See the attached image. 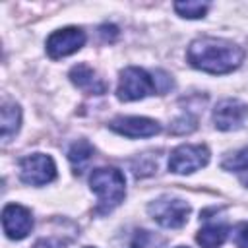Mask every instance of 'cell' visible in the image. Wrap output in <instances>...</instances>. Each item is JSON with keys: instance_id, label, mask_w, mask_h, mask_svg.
<instances>
[{"instance_id": "cell-8", "label": "cell", "mask_w": 248, "mask_h": 248, "mask_svg": "<svg viewBox=\"0 0 248 248\" xmlns=\"http://www.w3.org/2000/svg\"><path fill=\"white\" fill-rule=\"evenodd\" d=\"M2 227L8 238L12 240L25 238L33 229L31 211L19 203H8L2 211Z\"/></svg>"}, {"instance_id": "cell-1", "label": "cell", "mask_w": 248, "mask_h": 248, "mask_svg": "<svg viewBox=\"0 0 248 248\" xmlns=\"http://www.w3.org/2000/svg\"><path fill=\"white\" fill-rule=\"evenodd\" d=\"M188 62L207 74H229L244 60V50L232 41L217 37H200L190 43L186 52Z\"/></svg>"}, {"instance_id": "cell-4", "label": "cell", "mask_w": 248, "mask_h": 248, "mask_svg": "<svg viewBox=\"0 0 248 248\" xmlns=\"http://www.w3.org/2000/svg\"><path fill=\"white\" fill-rule=\"evenodd\" d=\"M149 215L167 229H180L182 225H186L188 215H190V205L180 200V198H170V196H163L153 200L147 205Z\"/></svg>"}, {"instance_id": "cell-7", "label": "cell", "mask_w": 248, "mask_h": 248, "mask_svg": "<svg viewBox=\"0 0 248 248\" xmlns=\"http://www.w3.org/2000/svg\"><path fill=\"white\" fill-rule=\"evenodd\" d=\"M85 43V33L79 27H64L46 39V52L50 58H64L79 50Z\"/></svg>"}, {"instance_id": "cell-2", "label": "cell", "mask_w": 248, "mask_h": 248, "mask_svg": "<svg viewBox=\"0 0 248 248\" xmlns=\"http://www.w3.org/2000/svg\"><path fill=\"white\" fill-rule=\"evenodd\" d=\"M91 190L99 196L95 213H110L114 207H118L126 196V180L124 174L118 169L112 167H101L95 169L89 176Z\"/></svg>"}, {"instance_id": "cell-20", "label": "cell", "mask_w": 248, "mask_h": 248, "mask_svg": "<svg viewBox=\"0 0 248 248\" xmlns=\"http://www.w3.org/2000/svg\"><path fill=\"white\" fill-rule=\"evenodd\" d=\"M178 248H186V246H178Z\"/></svg>"}, {"instance_id": "cell-11", "label": "cell", "mask_w": 248, "mask_h": 248, "mask_svg": "<svg viewBox=\"0 0 248 248\" xmlns=\"http://www.w3.org/2000/svg\"><path fill=\"white\" fill-rule=\"evenodd\" d=\"M70 79L76 87H79L81 91L89 93V95H101L105 93L107 85L103 83V79L97 76V72L87 66V64H78L70 70Z\"/></svg>"}, {"instance_id": "cell-19", "label": "cell", "mask_w": 248, "mask_h": 248, "mask_svg": "<svg viewBox=\"0 0 248 248\" xmlns=\"http://www.w3.org/2000/svg\"><path fill=\"white\" fill-rule=\"evenodd\" d=\"M147 238H149V234L145 231H136L134 242L130 244V248H145L147 246Z\"/></svg>"}, {"instance_id": "cell-12", "label": "cell", "mask_w": 248, "mask_h": 248, "mask_svg": "<svg viewBox=\"0 0 248 248\" xmlns=\"http://www.w3.org/2000/svg\"><path fill=\"white\" fill-rule=\"evenodd\" d=\"M0 112H2V122H0V124H2V140L8 141V140H10L12 136H16L17 130H19L21 110H19V107H17L14 101H4Z\"/></svg>"}, {"instance_id": "cell-3", "label": "cell", "mask_w": 248, "mask_h": 248, "mask_svg": "<svg viewBox=\"0 0 248 248\" xmlns=\"http://www.w3.org/2000/svg\"><path fill=\"white\" fill-rule=\"evenodd\" d=\"M153 93H157V87L153 76H149L145 70L128 66L120 72V81L116 89V97L120 101H138Z\"/></svg>"}, {"instance_id": "cell-13", "label": "cell", "mask_w": 248, "mask_h": 248, "mask_svg": "<svg viewBox=\"0 0 248 248\" xmlns=\"http://www.w3.org/2000/svg\"><path fill=\"white\" fill-rule=\"evenodd\" d=\"M227 234H229L227 225H223V223H207L205 227L200 229L196 240L203 248H217V246H221L225 242Z\"/></svg>"}, {"instance_id": "cell-9", "label": "cell", "mask_w": 248, "mask_h": 248, "mask_svg": "<svg viewBox=\"0 0 248 248\" xmlns=\"http://www.w3.org/2000/svg\"><path fill=\"white\" fill-rule=\"evenodd\" d=\"M246 116H248V105H244L238 99H223L213 108V124L217 130L223 132L240 128Z\"/></svg>"}, {"instance_id": "cell-16", "label": "cell", "mask_w": 248, "mask_h": 248, "mask_svg": "<svg viewBox=\"0 0 248 248\" xmlns=\"http://www.w3.org/2000/svg\"><path fill=\"white\" fill-rule=\"evenodd\" d=\"M209 4L207 2H176L174 4V10L178 16L182 17H188V19H198V17H203L205 12H207Z\"/></svg>"}, {"instance_id": "cell-10", "label": "cell", "mask_w": 248, "mask_h": 248, "mask_svg": "<svg viewBox=\"0 0 248 248\" xmlns=\"http://www.w3.org/2000/svg\"><path fill=\"white\" fill-rule=\"evenodd\" d=\"M108 126L110 130L126 138H149L161 132V124L145 116H116Z\"/></svg>"}, {"instance_id": "cell-5", "label": "cell", "mask_w": 248, "mask_h": 248, "mask_svg": "<svg viewBox=\"0 0 248 248\" xmlns=\"http://www.w3.org/2000/svg\"><path fill=\"white\" fill-rule=\"evenodd\" d=\"M19 178L29 186H43L56 178V165L50 155L33 153L19 161Z\"/></svg>"}, {"instance_id": "cell-14", "label": "cell", "mask_w": 248, "mask_h": 248, "mask_svg": "<svg viewBox=\"0 0 248 248\" xmlns=\"http://www.w3.org/2000/svg\"><path fill=\"white\" fill-rule=\"evenodd\" d=\"M93 157V145L87 140H78L68 149V161L74 167V172H83Z\"/></svg>"}, {"instance_id": "cell-18", "label": "cell", "mask_w": 248, "mask_h": 248, "mask_svg": "<svg viewBox=\"0 0 248 248\" xmlns=\"http://www.w3.org/2000/svg\"><path fill=\"white\" fill-rule=\"evenodd\" d=\"M33 248H66V242L60 238H41Z\"/></svg>"}, {"instance_id": "cell-15", "label": "cell", "mask_w": 248, "mask_h": 248, "mask_svg": "<svg viewBox=\"0 0 248 248\" xmlns=\"http://www.w3.org/2000/svg\"><path fill=\"white\" fill-rule=\"evenodd\" d=\"M223 169L234 172L244 186H248V147L236 151L229 159L223 161Z\"/></svg>"}, {"instance_id": "cell-6", "label": "cell", "mask_w": 248, "mask_h": 248, "mask_svg": "<svg viewBox=\"0 0 248 248\" xmlns=\"http://www.w3.org/2000/svg\"><path fill=\"white\" fill-rule=\"evenodd\" d=\"M209 161V149L205 145H192L184 143L178 145L169 159V169L174 174H190L202 167H205Z\"/></svg>"}, {"instance_id": "cell-17", "label": "cell", "mask_w": 248, "mask_h": 248, "mask_svg": "<svg viewBox=\"0 0 248 248\" xmlns=\"http://www.w3.org/2000/svg\"><path fill=\"white\" fill-rule=\"evenodd\" d=\"M234 244L238 248H248V223H240L234 229Z\"/></svg>"}]
</instances>
